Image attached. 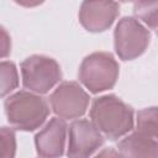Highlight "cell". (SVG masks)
<instances>
[{"instance_id":"6da1fadb","label":"cell","mask_w":158,"mask_h":158,"mask_svg":"<svg viewBox=\"0 0 158 158\" xmlns=\"http://www.w3.org/2000/svg\"><path fill=\"white\" fill-rule=\"evenodd\" d=\"M90 121L104 137L116 141L132 131L133 110L114 94L96 98L90 109Z\"/></svg>"},{"instance_id":"7a4b0ae2","label":"cell","mask_w":158,"mask_h":158,"mask_svg":"<svg viewBox=\"0 0 158 158\" xmlns=\"http://www.w3.org/2000/svg\"><path fill=\"white\" fill-rule=\"evenodd\" d=\"M4 107L9 123L14 128L25 132L40 128L49 115L46 99L28 90H20L7 96Z\"/></svg>"},{"instance_id":"3957f363","label":"cell","mask_w":158,"mask_h":158,"mask_svg":"<svg viewBox=\"0 0 158 158\" xmlns=\"http://www.w3.org/2000/svg\"><path fill=\"white\" fill-rule=\"evenodd\" d=\"M120 65L107 52H94L86 56L79 67L80 83L93 94L112 89L118 79Z\"/></svg>"},{"instance_id":"277c9868","label":"cell","mask_w":158,"mask_h":158,"mask_svg":"<svg viewBox=\"0 0 158 158\" xmlns=\"http://www.w3.org/2000/svg\"><path fill=\"white\" fill-rule=\"evenodd\" d=\"M20 69L25 89L38 95L48 93L62 79V70L56 59L43 54L27 57Z\"/></svg>"},{"instance_id":"5b68a950","label":"cell","mask_w":158,"mask_h":158,"mask_svg":"<svg viewBox=\"0 0 158 158\" xmlns=\"http://www.w3.org/2000/svg\"><path fill=\"white\" fill-rule=\"evenodd\" d=\"M149 41V31L136 17L125 16L115 27V52L122 60H132L142 56L146 52Z\"/></svg>"},{"instance_id":"8992f818","label":"cell","mask_w":158,"mask_h":158,"mask_svg":"<svg viewBox=\"0 0 158 158\" xmlns=\"http://www.w3.org/2000/svg\"><path fill=\"white\" fill-rule=\"evenodd\" d=\"M89 94L77 81H63L49 95L52 111L63 120L81 117L89 106Z\"/></svg>"},{"instance_id":"52a82bcc","label":"cell","mask_w":158,"mask_h":158,"mask_svg":"<svg viewBox=\"0 0 158 158\" xmlns=\"http://www.w3.org/2000/svg\"><path fill=\"white\" fill-rule=\"evenodd\" d=\"M105 137L96 126L85 118L74 120L68 128V158H91L104 144Z\"/></svg>"},{"instance_id":"ba28073f","label":"cell","mask_w":158,"mask_h":158,"mask_svg":"<svg viewBox=\"0 0 158 158\" xmlns=\"http://www.w3.org/2000/svg\"><path fill=\"white\" fill-rule=\"evenodd\" d=\"M68 125L60 117H52L35 136L36 152L40 158H60L64 154Z\"/></svg>"},{"instance_id":"9c48e42d","label":"cell","mask_w":158,"mask_h":158,"mask_svg":"<svg viewBox=\"0 0 158 158\" xmlns=\"http://www.w3.org/2000/svg\"><path fill=\"white\" fill-rule=\"evenodd\" d=\"M120 5L115 1H83L79 10V22L89 32H104L115 22Z\"/></svg>"},{"instance_id":"30bf717a","label":"cell","mask_w":158,"mask_h":158,"mask_svg":"<svg viewBox=\"0 0 158 158\" xmlns=\"http://www.w3.org/2000/svg\"><path fill=\"white\" fill-rule=\"evenodd\" d=\"M117 149L123 158H158V141L137 131L122 138L117 144Z\"/></svg>"},{"instance_id":"8fae6325","label":"cell","mask_w":158,"mask_h":158,"mask_svg":"<svg viewBox=\"0 0 158 158\" xmlns=\"http://www.w3.org/2000/svg\"><path fill=\"white\" fill-rule=\"evenodd\" d=\"M136 131L158 141V106L146 107L137 112Z\"/></svg>"},{"instance_id":"7c38bea8","label":"cell","mask_w":158,"mask_h":158,"mask_svg":"<svg viewBox=\"0 0 158 158\" xmlns=\"http://www.w3.org/2000/svg\"><path fill=\"white\" fill-rule=\"evenodd\" d=\"M133 14L146 26L158 31V1H137L133 4Z\"/></svg>"},{"instance_id":"4fadbf2b","label":"cell","mask_w":158,"mask_h":158,"mask_svg":"<svg viewBox=\"0 0 158 158\" xmlns=\"http://www.w3.org/2000/svg\"><path fill=\"white\" fill-rule=\"evenodd\" d=\"M1 75V96L5 98L7 94L14 91L19 85V74L15 63L2 60L0 64Z\"/></svg>"},{"instance_id":"5bb4252c","label":"cell","mask_w":158,"mask_h":158,"mask_svg":"<svg viewBox=\"0 0 158 158\" xmlns=\"http://www.w3.org/2000/svg\"><path fill=\"white\" fill-rule=\"evenodd\" d=\"M1 158H15L16 154V136L12 128L1 127L0 131Z\"/></svg>"},{"instance_id":"9a60e30c","label":"cell","mask_w":158,"mask_h":158,"mask_svg":"<svg viewBox=\"0 0 158 158\" xmlns=\"http://www.w3.org/2000/svg\"><path fill=\"white\" fill-rule=\"evenodd\" d=\"M11 51V41L4 27H1V57L5 58Z\"/></svg>"},{"instance_id":"2e32d148","label":"cell","mask_w":158,"mask_h":158,"mask_svg":"<svg viewBox=\"0 0 158 158\" xmlns=\"http://www.w3.org/2000/svg\"><path fill=\"white\" fill-rule=\"evenodd\" d=\"M94 158H123V157L118 149L110 147V148H104L102 151H100Z\"/></svg>"},{"instance_id":"e0dca14e","label":"cell","mask_w":158,"mask_h":158,"mask_svg":"<svg viewBox=\"0 0 158 158\" xmlns=\"http://www.w3.org/2000/svg\"><path fill=\"white\" fill-rule=\"evenodd\" d=\"M157 35H158V31H157Z\"/></svg>"}]
</instances>
